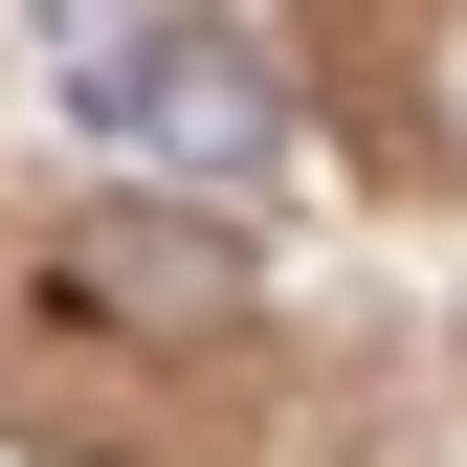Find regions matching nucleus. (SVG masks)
Segmentation results:
<instances>
[{"label":"nucleus","instance_id":"1","mask_svg":"<svg viewBox=\"0 0 467 467\" xmlns=\"http://www.w3.org/2000/svg\"><path fill=\"white\" fill-rule=\"evenodd\" d=\"M67 134H111V156H201V179H267L289 156V67L245 23H111V45H67Z\"/></svg>","mask_w":467,"mask_h":467},{"label":"nucleus","instance_id":"2","mask_svg":"<svg viewBox=\"0 0 467 467\" xmlns=\"http://www.w3.org/2000/svg\"><path fill=\"white\" fill-rule=\"evenodd\" d=\"M245 245L223 223H179V201H111V223H67V312H111V334H223L245 312Z\"/></svg>","mask_w":467,"mask_h":467},{"label":"nucleus","instance_id":"3","mask_svg":"<svg viewBox=\"0 0 467 467\" xmlns=\"http://www.w3.org/2000/svg\"><path fill=\"white\" fill-rule=\"evenodd\" d=\"M400 89H423V156L467 179V0H423V45H400Z\"/></svg>","mask_w":467,"mask_h":467}]
</instances>
